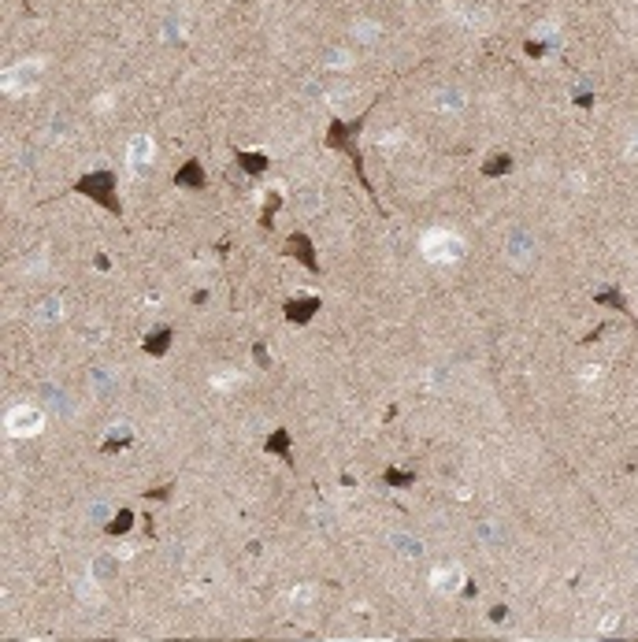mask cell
<instances>
[{
  "instance_id": "cell-1",
  "label": "cell",
  "mask_w": 638,
  "mask_h": 642,
  "mask_svg": "<svg viewBox=\"0 0 638 642\" xmlns=\"http://www.w3.org/2000/svg\"><path fill=\"white\" fill-rule=\"evenodd\" d=\"M419 249L431 264H456L468 245L461 234H453V230H427V234L419 238Z\"/></svg>"
},
{
  "instance_id": "cell-2",
  "label": "cell",
  "mask_w": 638,
  "mask_h": 642,
  "mask_svg": "<svg viewBox=\"0 0 638 642\" xmlns=\"http://www.w3.org/2000/svg\"><path fill=\"white\" fill-rule=\"evenodd\" d=\"M41 78H45V63H41V60H23V63H15V67H8L4 75H0L8 97L34 93V89L41 86Z\"/></svg>"
},
{
  "instance_id": "cell-3",
  "label": "cell",
  "mask_w": 638,
  "mask_h": 642,
  "mask_svg": "<svg viewBox=\"0 0 638 642\" xmlns=\"http://www.w3.org/2000/svg\"><path fill=\"white\" fill-rule=\"evenodd\" d=\"M41 427H45V413L34 408V405H15L4 416V431L11 438H30V435H38Z\"/></svg>"
},
{
  "instance_id": "cell-4",
  "label": "cell",
  "mask_w": 638,
  "mask_h": 642,
  "mask_svg": "<svg viewBox=\"0 0 638 642\" xmlns=\"http://www.w3.org/2000/svg\"><path fill=\"white\" fill-rule=\"evenodd\" d=\"M461 587H464V568L461 565L434 568V575H431V590H434V594L449 598V594H461Z\"/></svg>"
},
{
  "instance_id": "cell-5",
  "label": "cell",
  "mask_w": 638,
  "mask_h": 642,
  "mask_svg": "<svg viewBox=\"0 0 638 642\" xmlns=\"http://www.w3.org/2000/svg\"><path fill=\"white\" fill-rule=\"evenodd\" d=\"M534 249H538V241H534V234H531V230H509V241H505V253H509V260H512V264H527V260L534 256Z\"/></svg>"
},
{
  "instance_id": "cell-6",
  "label": "cell",
  "mask_w": 638,
  "mask_h": 642,
  "mask_svg": "<svg viewBox=\"0 0 638 642\" xmlns=\"http://www.w3.org/2000/svg\"><path fill=\"white\" fill-rule=\"evenodd\" d=\"M153 153H156L153 138H149V134H134V138H130V145H126V163H130V171H145V168L153 163Z\"/></svg>"
},
{
  "instance_id": "cell-7",
  "label": "cell",
  "mask_w": 638,
  "mask_h": 642,
  "mask_svg": "<svg viewBox=\"0 0 638 642\" xmlns=\"http://www.w3.org/2000/svg\"><path fill=\"white\" fill-rule=\"evenodd\" d=\"M464 108V93L461 89H438V93H431V111H438V115H456Z\"/></svg>"
},
{
  "instance_id": "cell-8",
  "label": "cell",
  "mask_w": 638,
  "mask_h": 642,
  "mask_svg": "<svg viewBox=\"0 0 638 642\" xmlns=\"http://www.w3.org/2000/svg\"><path fill=\"white\" fill-rule=\"evenodd\" d=\"M323 63H326V67H334V71H346L349 63H353V56L346 53V48H326V53H323Z\"/></svg>"
},
{
  "instance_id": "cell-9",
  "label": "cell",
  "mask_w": 638,
  "mask_h": 642,
  "mask_svg": "<svg viewBox=\"0 0 638 642\" xmlns=\"http://www.w3.org/2000/svg\"><path fill=\"white\" fill-rule=\"evenodd\" d=\"M38 316H41L45 323H56V320L63 316V301H60V298H48V301L38 308Z\"/></svg>"
},
{
  "instance_id": "cell-10",
  "label": "cell",
  "mask_w": 638,
  "mask_h": 642,
  "mask_svg": "<svg viewBox=\"0 0 638 642\" xmlns=\"http://www.w3.org/2000/svg\"><path fill=\"white\" fill-rule=\"evenodd\" d=\"M186 30H189V23L182 19V15H171V19L163 23V38H182Z\"/></svg>"
},
{
  "instance_id": "cell-11",
  "label": "cell",
  "mask_w": 638,
  "mask_h": 642,
  "mask_svg": "<svg viewBox=\"0 0 638 642\" xmlns=\"http://www.w3.org/2000/svg\"><path fill=\"white\" fill-rule=\"evenodd\" d=\"M394 546H397L401 553H408V557H419V546H416V542L408 538V535H397V538H394Z\"/></svg>"
},
{
  "instance_id": "cell-12",
  "label": "cell",
  "mask_w": 638,
  "mask_h": 642,
  "mask_svg": "<svg viewBox=\"0 0 638 642\" xmlns=\"http://www.w3.org/2000/svg\"><path fill=\"white\" fill-rule=\"evenodd\" d=\"M356 38L360 41H375V38H379V26H375V23H356Z\"/></svg>"
},
{
  "instance_id": "cell-13",
  "label": "cell",
  "mask_w": 638,
  "mask_h": 642,
  "mask_svg": "<svg viewBox=\"0 0 638 642\" xmlns=\"http://www.w3.org/2000/svg\"><path fill=\"white\" fill-rule=\"evenodd\" d=\"M234 383H238V375H234V371H219V375H211V386H219V390L234 386Z\"/></svg>"
},
{
  "instance_id": "cell-14",
  "label": "cell",
  "mask_w": 638,
  "mask_h": 642,
  "mask_svg": "<svg viewBox=\"0 0 638 642\" xmlns=\"http://www.w3.org/2000/svg\"><path fill=\"white\" fill-rule=\"evenodd\" d=\"M616 624H620V616H605V620H601V631H616Z\"/></svg>"
},
{
  "instance_id": "cell-15",
  "label": "cell",
  "mask_w": 638,
  "mask_h": 642,
  "mask_svg": "<svg viewBox=\"0 0 638 642\" xmlns=\"http://www.w3.org/2000/svg\"><path fill=\"white\" fill-rule=\"evenodd\" d=\"M627 153H631V156H638V130L631 134V145H627Z\"/></svg>"
}]
</instances>
